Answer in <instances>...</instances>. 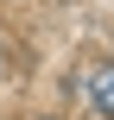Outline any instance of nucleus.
Instances as JSON below:
<instances>
[{"instance_id":"1","label":"nucleus","mask_w":114,"mask_h":120,"mask_svg":"<svg viewBox=\"0 0 114 120\" xmlns=\"http://www.w3.org/2000/svg\"><path fill=\"white\" fill-rule=\"evenodd\" d=\"M89 101H95L102 120H114V63H102V70L89 76Z\"/></svg>"}]
</instances>
